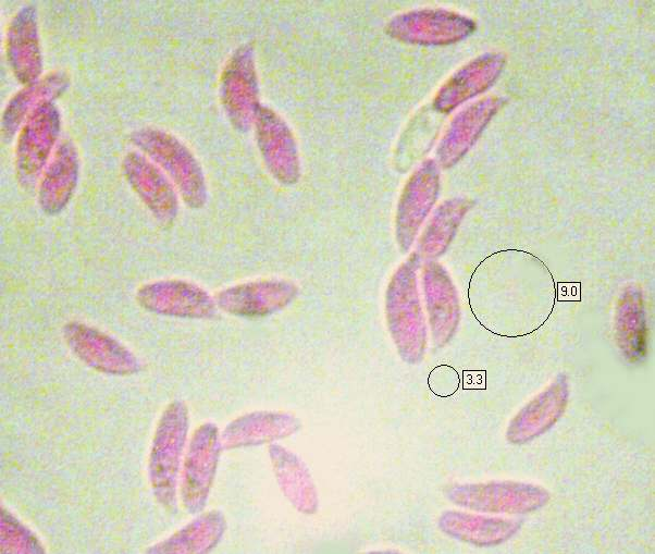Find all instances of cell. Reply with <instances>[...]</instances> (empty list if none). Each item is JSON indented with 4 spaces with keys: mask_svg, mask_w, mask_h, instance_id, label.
Masks as SVG:
<instances>
[{
    "mask_svg": "<svg viewBox=\"0 0 655 554\" xmlns=\"http://www.w3.org/2000/svg\"><path fill=\"white\" fill-rule=\"evenodd\" d=\"M132 140L163 170L177 188L183 201L200 208L206 201V185L200 167L189 150L164 132L144 128Z\"/></svg>",
    "mask_w": 655,
    "mask_h": 554,
    "instance_id": "1",
    "label": "cell"
},
{
    "mask_svg": "<svg viewBox=\"0 0 655 554\" xmlns=\"http://www.w3.org/2000/svg\"><path fill=\"white\" fill-rule=\"evenodd\" d=\"M59 126V112L51 101L38 106L25 120L15 150L16 177L23 187L34 186L46 169Z\"/></svg>",
    "mask_w": 655,
    "mask_h": 554,
    "instance_id": "2",
    "label": "cell"
},
{
    "mask_svg": "<svg viewBox=\"0 0 655 554\" xmlns=\"http://www.w3.org/2000/svg\"><path fill=\"white\" fill-rule=\"evenodd\" d=\"M122 167L126 181L153 217L162 225H170L178 211V198L171 180L138 152L127 153Z\"/></svg>",
    "mask_w": 655,
    "mask_h": 554,
    "instance_id": "3",
    "label": "cell"
},
{
    "mask_svg": "<svg viewBox=\"0 0 655 554\" xmlns=\"http://www.w3.org/2000/svg\"><path fill=\"white\" fill-rule=\"evenodd\" d=\"M136 297L144 308L162 315L202 318L214 311V303L206 291L177 279L144 284Z\"/></svg>",
    "mask_w": 655,
    "mask_h": 554,
    "instance_id": "4",
    "label": "cell"
},
{
    "mask_svg": "<svg viewBox=\"0 0 655 554\" xmlns=\"http://www.w3.org/2000/svg\"><path fill=\"white\" fill-rule=\"evenodd\" d=\"M296 295V286L282 280H262L231 286L217 296L218 305L242 316H260L287 305Z\"/></svg>",
    "mask_w": 655,
    "mask_h": 554,
    "instance_id": "5",
    "label": "cell"
},
{
    "mask_svg": "<svg viewBox=\"0 0 655 554\" xmlns=\"http://www.w3.org/2000/svg\"><path fill=\"white\" fill-rule=\"evenodd\" d=\"M78 156L70 140L61 141L55 148L38 186V204L42 211L53 216L71 199L78 177Z\"/></svg>",
    "mask_w": 655,
    "mask_h": 554,
    "instance_id": "6",
    "label": "cell"
},
{
    "mask_svg": "<svg viewBox=\"0 0 655 554\" xmlns=\"http://www.w3.org/2000/svg\"><path fill=\"white\" fill-rule=\"evenodd\" d=\"M71 348L89 366L110 373L136 370L135 358L120 343L97 330L71 324L66 330Z\"/></svg>",
    "mask_w": 655,
    "mask_h": 554,
    "instance_id": "7",
    "label": "cell"
},
{
    "mask_svg": "<svg viewBox=\"0 0 655 554\" xmlns=\"http://www.w3.org/2000/svg\"><path fill=\"white\" fill-rule=\"evenodd\" d=\"M8 59L16 78L26 85L37 82L41 56L34 7H24L13 17L7 35Z\"/></svg>",
    "mask_w": 655,
    "mask_h": 554,
    "instance_id": "8",
    "label": "cell"
},
{
    "mask_svg": "<svg viewBox=\"0 0 655 554\" xmlns=\"http://www.w3.org/2000/svg\"><path fill=\"white\" fill-rule=\"evenodd\" d=\"M66 87V78L62 73L45 76L41 81L27 85L11 99L3 114L2 128L8 136L27 119L41 103L51 101Z\"/></svg>",
    "mask_w": 655,
    "mask_h": 554,
    "instance_id": "9",
    "label": "cell"
}]
</instances>
